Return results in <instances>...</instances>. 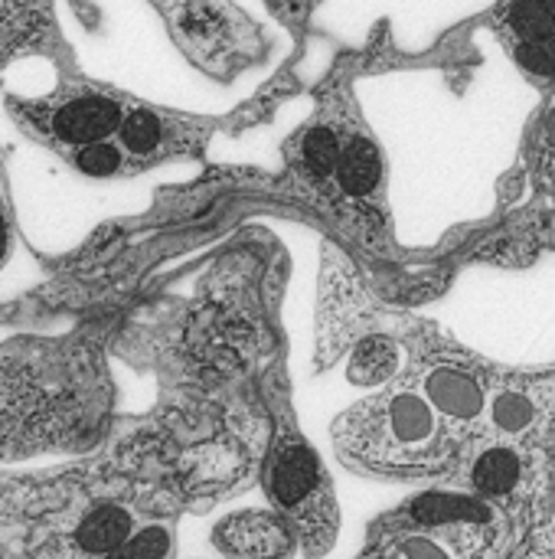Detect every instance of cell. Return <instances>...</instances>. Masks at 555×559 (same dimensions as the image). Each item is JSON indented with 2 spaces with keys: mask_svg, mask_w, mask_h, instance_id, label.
<instances>
[{
  "mask_svg": "<svg viewBox=\"0 0 555 559\" xmlns=\"http://www.w3.org/2000/svg\"><path fill=\"white\" fill-rule=\"evenodd\" d=\"M131 98L118 88L82 75L75 66L59 79V85L39 98L3 95V108L10 121L46 151L62 160L88 144L111 141L128 115Z\"/></svg>",
  "mask_w": 555,
  "mask_h": 559,
  "instance_id": "6da1fadb",
  "label": "cell"
},
{
  "mask_svg": "<svg viewBox=\"0 0 555 559\" xmlns=\"http://www.w3.org/2000/svg\"><path fill=\"white\" fill-rule=\"evenodd\" d=\"M177 49L206 75L232 79L265 52L262 26L232 0H150Z\"/></svg>",
  "mask_w": 555,
  "mask_h": 559,
  "instance_id": "7a4b0ae2",
  "label": "cell"
},
{
  "mask_svg": "<svg viewBox=\"0 0 555 559\" xmlns=\"http://www.w3.org/2000/svg\"><path fill=\"white\" fill-rule=\"evenodd\" d=\"M114 141L121 144V151L128 154L134 170L196 147V134H193L190 121H183L164 108L144 105V102L128 105V115H124Z\"/></svg>",
  "mask_w": 555,
  "mask_h": 559,
  "instance_id": "3957f363",
  "label": "cell"
},
{
  "mask_svg": "<svg viewBox=\"0 0 555 559\" xmlns=\"http://www.w3.org/2000/svg\"><path fill=\"white\" fill-rule=\"evenodd\" d=\"M373 419H379V439L363 449L373 462L402 465L435 436V413L415 393L393 396L379 413H373Z\"/></svg>",
  "mask_w": 555,
  "mask_h": 559,
  "instance_id": "277c9868",
  "label": "cell"
},
{
  "mask_svg": "<svg viewBox=\"0 0 555 559\" xmlns=\"http://www.w3.org/2000/svg\"><path fill=\"white\" fill-rule=\"evenodd\" d=\"M134 537H137L134 534V518L124 508H118V504H98V508H92L79 521V527L72 534V544L82 554H88V557L108 559L111 554H118L124 544H131Z\"/></svg>",
  "mask_w": 555,
  "mask_h": 559,
  "instance_id": "5b68a950",
  "label": "cell"
},
{
  "mask_svg": "<svg viewBox=\"0 0 555 559\" xmlns=\"http://www.w3.org/2000/svg\"><path fill=\"white\" fill-rule=\"evenodd\" d=\"M425 393L429 400L451 419H478L484 409V393L481 383L455 367H438L429 373L425 380Z\"/></svg>",
  "mask_w": 555,
  "mask_h": 559,
  "instance_id": "8992f818",
  "label": "cell"
},
{
  "mask_svg": "<svg viewBox=\"0 0 555 559\" xmlns=\"http://www.w3.org/2000/svg\"><path fill=\"white\" fill-rule=\"evenodd\" d=\"M272 491L285 508H304L317 495V465L301 445H285L275 472H272Z\"/></svg>",
  "mask_w": 555,
  "mask_h": 559,
  "instance_id": "52a82bcc",
  "label": "cell"
},
{
  "mask_svg": "<svg viewBox=\"0 0 555 559\" xmlns=\"http://www.w3.org/2000/svg\"><path fill=\"white\" fill-rule=\"evenodd\" d=\"M337 180H340V190L347 197H353V200H363V197L379 190V183H383V157H379L376 144L366 134H353L343 144V160H340Z\"/></svg>",
  "mask_w": 555,
  "mask_h": 559,
  "instance_id": "ba28073f",
  "label": "cell"
},
{
  "mask_svg": "<svg viewBox=\"0 0 555 559\" xmlns=\"http://www.w3.org/2000/svg\"><path fill=\"white\" fill-rule=\"evenodd\" d=\"M226 544L245 559H275L288 550V534L272 518H242L229 524Z\"/></svg>",
  "mask_w": 555,
  "mask_h": 559,
  "instance_id": "9c48e42d",
  "label": "cell"
},
{
  "mask_svg": "<svg viewBox=\"0 0 555 559\" xmlns=\"http://www.w3.org/2000/svg\"><path fill=\"white\" fill-rule=\"evenodd\" d=\"M523 478V462L514 449H487L474 462V491L487 498H504L510 495Z\"/></svg>",
  "mask_w": 555,
  "mask_h": 559,
  "instance_id": "30bf717a",
  "label": "cell"
},
{
  "mask_svg": "<svg viewBox=\"0 0 555 559\" xmlns=\"http://www.w3.org/2000/svg\"><path fill=\"white\" fill-rule=\"evenodd\" d=\"M517 43L555 39V0H514L504 13Z\"/></svg>",
  "mask_w": 555,
  "mask_h": 559,
  "instance_id": "8fae6325",
  "label": "cell"
},
{
  "mask_svg": "<svg viewBox=\"0 0 555 559\" xmlns=\"http://www.w3.org/2000/svg\"><path fill=\"white\" fill-rule=\"evenodd\" d=\"M65 164L72 170H79L82 177H92V180H114V177H124L131 174V160L128 154L121 151V144L111 138V141H98V144H88L75 154L65 157Z\"/></svg>",
  "mask_w": 555,
  "mask_h": 559,
  "instance_id": "7c38bea8",
  "label": "cell"
},
{
  "mask_svg": "<svg viewBox=\"0 0 555 559\" xmlns=\"http://www.w3.org/2000/svg\"><path fill=\"white\" fill-rule=\"evenodd\" d=\"M340 160H343V141L334 128L327 124H314L304 131L301 138V164L311 177L324 180L330 174L340 170Z\"/></svg>",
  "mask_w": 555,
  "mask_h": 559,
  "instance_id": "4fadbf2b",
  "label": "cell"
},
{
  "mask_svg": "<svg viewBox=\"0 0 555 559\" xmlns=\"http://www.w3.org/2000/svg\"><path fill=\"white\" fill-rule=\"evenodd\" d=\"M399 370V350L386 341V337H370L363 341L357 350H353V360H350V377L357 383H383L389 380L393 373Z\"/></svg>",
  "mask_w": 555,
  "mask_h": 559,
  "instance_id": "5bb4252c",
  "label": "cell"
},
{
  "mask_svg": "<svg viewBox=\"0 0 555 559\" xmlns=\"http://www.w3.org/2000/svg\"><path fill=\"white\" fill-rule=\"evenodd\" d=\"M514 56L530 75L555 79V39H550V43H517Z\"/></svg>",
  "mask_w": 555,
  "mask_h": 559,
  "instance_id": "9a60e30c",
  "label": "cell"
},
{
  "mask_svg": "<svg viewBox=\"0 0 555 559\" xmlns=\"http://www.w3.org/2000/svg\"><path fill=\"white\" fill-rule=\"evenodd\" d=\"M494 419L504 432H520L533 419V406L523 393H504L494 406Z\"/></svg>",
  "mask_w": 555,
  "mask_h": 559,
  "instance_id": "2e32d148",
  "label": "cell"
},
{
  "mask_svg": "<svg viewBox=\"0 0 555 559\" xmlns=\"http://www.w3.org/2000/svg\"><path fill=\"white\" fill-rule=\"evenodd\" d=\"M268 3L275 7V13H278L285 23L298 26V23H304V20H307V13L314 10V3H317V0H268Z\"/></svg>",
  "mask_w": 555,
  "mask_h": 559,
  "instance_id": "e0dca14e",
  "label": "cell"
},
{
  "mask_svg": "<svg viewBox=\"0 0 555 559\" xmlns=\"http://www.w3.org/2000/svg\"><path fill=\"white\" fill-rule=\"evenodd\" d=\"M10 246H13V219H10L7 193H3V183H0V269L10 259Z\"/></svg>",
  "mask_w": 555,
  "mask_h": 559,
  "instance_id": "ac0fdd59",
  "label": "cell"
}]
</instances>
